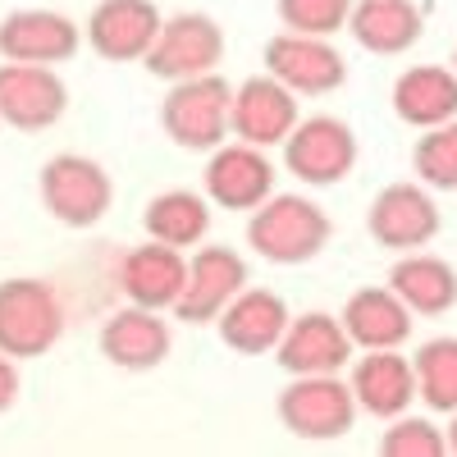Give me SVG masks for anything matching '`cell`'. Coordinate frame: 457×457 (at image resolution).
Wrapping results in <instances>:
<instances>
[{"label":"cell","instance_id":"603a6c76","mask_svg":"<svg viewBox=\"0 0 457 457\" xmlns=\"http://www.w3.org/2000/svg\"><path fill=\"white\" fill-rule=\"evenodd\" d=\"M394 114L407 129H435L457 120V73L444 64H411L394 79Z\"/></svg>","mask_w":457,"mask_h":457},{"label":"cell","instance_id":"4fadbf2b","mask_svg":"<svg viewBox=\"0 0 457 457\" xmlns=\"http://www.w3.org/2000/svg\"><path fill=\"white\" fill-rule=\"evenodd\" d=\"M165 14L156 10V0H96L87 14V46L110 60V64H133L146 60V51L156 46Z\"/></svg>","mask_w":457,"mask_h":457},{"label":"cell","instance_id":"ffe728a7","mask_svg":"<svg viewBox=\"0 0 457 457\" xmlns=\"http://www.w3.org/2000/svg\"><path fill=\"white\" fill-rule=\"evenodd\" d=\"M187 284V256L183 247L146 238L142 247H129L120 261V288L133 307H151V312H174V302L183 297Z\"/></svg>","mask_w":457,"mask_h":457},{"label":"cell","instance_id":"8fae6325","mask_svg":"<svg viewBox=\"0 0 457 457\" xmlns=\"http://www.w3.org/2000/svg\"><path fill=\"white\" fill-rule=\"evenodd\" d=\"M366 234L389 252H421L439 234V206L426 183H389L379 187L366 211Z\"/></svg>","mask_w":457,"mask_h":457},{"label":"cell","instance_id":"1f68e13d","mask_svg":"<svg viewBox=\"0 0 457 457\" xmlns=\"http://www.w3.org/2000/svg\"><path fill=\"white\" fill-rule=\"evenodd\" d=\"M453 73H457V46H453Z\"/></svg>","mask_w":457,"mask_h":457},{"label":"cell","instance_id":"44dd1931","mask_svg":"<svg viewBox=\"0 0 457 457\" xmlns=\"http://www.w3.org/2000/svg\"><path fill=\"white\" fill-rule=\"evenodd\" d=\"M343 329H348L353 348L357 353H370V348H403L411 338V307L389 288V284H370V288H357L338 312Z\"/></svg>","mask_w":457,"mask_h":457},{"label":"cell","instance_id":"7a4b0ae2","mask_svg":"<svg viewBox=\"0 0 457 457\" xmlns=\"http://www.w3.org/2000/svg\"><path fill=\"white\" fill-rule=\"evenodd\" d=\"M64 334V302L46 279H5L0 284V353L14 361L46 357Z\"/></svg>","mask_w":457,"mask_h":457},{"label":"cell","instance_id":"f1b7e54d","mask_svg":"<svg viewBox=\"0 0 457 457\" xmlns=\"http://www.w3.org/2000/svg\"><path fill=\"white\" fill-rule=\"evenodd\" d=\"M279 23L288 32H312V37H334L338 28H348L353 0H275Z\"/></svg>","mask_w":457,"mask_h":457},{"label":"cell","instance_id":"ba28073f","mask_svg":"<svg viewBox=\"0 0 457 457\" xmlns=\"http://www.w3.org/2000/svg\"><path fill=\"white\" fill-rule=\"evenodd\" d=\"M265 73L279 79L293 96H329L348 83V60L338 55V46L329 37H312V32H275L265 42Z\"/></svg>","mask_w":457,"mask_h":457},{"label":"cell","instance_id":"277c9868","mask_svg":"<svg viewBox=\"0 0 457 457\" xmlns=\"http://www.w3.org/2000/svg\"><path fill=\"white\" fill-rule=\"evenodd\" d=\"M228 105H234V87L220 73L170 83L161 101V129L183 151H215L228 142Z\"/></svg>","mask_w":457,"mask_h":457},{"label":"cell","instance_id":"30bf717a","mask_svg":"<svg viewBox=\"0 0 457 457\" xmlns=\"http://www.w3.org/2000/svg\"><path fill=\"white\" fill-rule=\"evenodd\" d=\"M69 87L51 64H0V124L19 133H46L64 120Z\"/></svg>","mask_w":457,"mask_h":457},{"label":"cell","instance_id":"8992f818","mask_svg":"<svg viewBox=\"0 0 457 457\" xmlns=\"http://www.w3.org/2000/svg\"><path fill=\"white\" fill-rule=\"evenodd\" d=\"M42 206L64 224V228H92L110 215L114 206V183L110 174L79 151H60L42 165Z\"/></svg>","mask_w":457,"mask_h":457},{"label":"cell","instance_id":"f546056e","mask_svg":"<svg viewBox=\"0 0 457 457\" xmlns=\"http://www.w3.org/2000/svg\"><path fill=\"white\" fill-rule=\"evenodd\" d=\"M14 398H19V366H14V357L0 353V411H10Z\"/></svg>","mask_w":457,"mask_h":457},{"label":"cell","instance_id":"d6a6232c","mask_svg":"<svg viewBox=\"0 0 457 457\" xmlns=\"http://www.w3.org/2000/svg\"><path fill=\"white\" fill-rule=\"evenodd\" d=\"M0 129H5V124H0Z\"/></svg>","mask_w":457,"mask_h":457},{"label":"cell","instance_id":"5bb4252c","mask_svg":"<svg viewBox=\"0 0 457 457\" xmlns=\"http://www.w3.org/2000/svg\"><path fill=\"white\" fill-rule=\"evenodd\" d=\"M302 110H297V96L270 79V73H256V79H243L234 87V105H228V133L238 142H252V146H284V137L297 129Z\"/></svg>","mask_w":457,"mask_h":457},{"label":"cell","instance_id":"484cf974","mask_svg":"<svg viewBox=\"0 0 457 457\" xmlns=\"http://www.w3.org/2000/svg\"><path fill=\"white\" fill-rule=\"evenodd\" d=\"M411 370H416V398L430 411H457V338L453 334L421 343L411 357Z\"/></svg>","mask_w":457,"mask_h":457},{"label":"cell","instance_id":"7c38bea8","mask_svg":"<svg viewBox=\"0 0 457 457\" xmlns=\"http://www.w3.org/2000/svg\"><path fill=\"white\" fill-rule=\"evenodd\" d=\"M247 288V261L234 247H197L187 261V284L174 302V320L183 325H215V316Z\"/></svg>","mask_w":457,"mask_h":457},{"label":"cell","instance_id":"e0dca14e","mask_svg":"<svg viewBox=\"0 0 457 457\" xmlns=\"http://www.w3.org/2000/svg\"><path fill=\"white\" fill-rule=\"evenodd\" d=\"M96 348L120 370H156L174 348V329H170L165 312L133 307L129 302V307H120L114 316H105V325L96 334Z\"/></svg>","mask_w":457,"mask_h":457},{"label":"cell","instance_id":"4dcf8cb0","mask_svg":"<svg viewBox=\"0 0 457 457\" xmlns=\"http://www.w3.org/2000/svg\"><path fill=\"white\" fill-rule=\"evenodd\" d=\"M453 416V421H448V430H444V439H448V453L457 457V411H448Z\"/></svg>","mask_w":457,"mask_h":457},{"label":"cell","instance_id":"6da1fadb","mask_svg":"<svg viewBox=\"0 0 457 457\" xmlns=\"http://www.w3.org/2000/svg\"><path fill=\"white\" fill-rule=\"evenodd\" d=\"M334 224L325 206L302 193H270L247 220V247L270 265H307L329 247Z\"/></svg>","mask_w":457,"mask_h":457},{"label":"cell","instance_id":"52a82bcc","mask_svg":"<svg viewBox=\"0 0 457 457\" xmlns=\"http://www.w3.org/2000/svg\"><path fill=\"white\" fill-rule=\"evenodd\" d=\"M224 60V28L202 14V10H183L170 14L161 23L156 46L146 51V73L165 83H183V79H202V73H215Z\"/></svg>","mask_w":457,"mask_h":457},{"label":"cell","instance_id":"83f0119b","mask_svg":"<svg viewBox=\"0 0 457 457\" xmlns=\"http://www.w3.org/2000/svg\"><path fill=\"white\" fill-rule=\"evenodd\" d=\"M379 453L385 457H444L448 453V439L435 421H426V416H394L389 430L379 435Z\"/></svg>","mask_w":457,"mask_h":457},{"label":"cell","instance_id":"9a60e30c","mask_svg":"<svg viewBox=\"0 0 457 457\" xmlns=\"http://www.w3.org/2000/svg\"><path fill=\"white\" fill-rule=\"evenodd\" d=\"M348 389L357 398V411L394 421V416L411 411L416 403V370L403 348H370L348 361Z\"/></svg>","mask_w":457,"mask_h":457},{"label":"cell","instance_id":"3957f363","mask_svg":"<svg viewBox=\"0 0 457 457\" xmlns=\"http://www.w3.org/2000/svg\"><path fill=\"white\" fill-rule=\"evenodd\" d=\"M275 416L293 439L329 444L357 426V398L343 375H288L275 398Z\"/></svg>","mask_w":457,"mask_h":457},{"label":"cell","instance_id":"ac0fdd59","mask_svg":"<svg viewBox=\"0 0 457 457\" xmlns=\"http://www.w3.org/2000/svg\"><path fill=\"white\" fill-rule=\"evenodd\" d=\"M357 357L348 329H343L338 316L329 312H307V316H293L279 348H275V361L288 370V375H338Z\"/></svg>","mask_w":457,"mask_h":457},{"label":"cell","instance_id":"d4e9b609","mask_svg":"<svg viewBox=\"0 0 457 457\" xmlns=\"http://www.w3.org/2000/svg\"><path fill=\"white\" fill-rule=\"evenodd\" d=\"M142 228L146 238L170 243V247H197L211 228V202L206 193H187V187H170L156 193L142 211Z\"/></svg>","mask_w":457,"mask_h":457},{"label":"cell","instance_id":"7402d4cb","mask_svg":"<svg viewBox=\"0 0 457 457\" xmlns=\"http://www.w3.org/2000/svg\"><path fill=\"white\" fill-rule=\"evenodd\" d=\"M348 32L370 55H403L421 42L426 14L416 0H353Z\"/></svg>","mask_w":457,"mask_h":457},{"label":"cell","instance_id":"4316f807","mask_svg":"<svg viewBox=\"0 0 457 457\" xmlns=\"http://www.w3.org/2000/svg\"><path fill=\"white\" fill-rule=\"evenodd\" d=\"M411 170L426 187H448V193H457V120L421 129V137L411 146Z\"/></svg>","mask_w":457,"mask_h":457},{"label":"cell","instance_id":"5b68a950","mask_svg":"<svg viewBox=\"0 0 457 457\" xmlns=\"http://www.w3.org/2000/svg\"><path fill=\"white\" fill-rule=\"evenodd\" d=\"M357 133L338 114H307L284 137V170L307 187H334L357 170Z\"/></svg>","mask_w":457,"mask_h":457},{"label":"cell","instance_id":"cb8c5ba5","mask_svg":"<svg viewBox=\"0 0 457 457\" xmlns=\"http://www.w3.org/2000/svg\"><path fill=\"white\" fill-rule=\"evenodd\" d=\"M389 288L411 307V316H448L457 307V270L430 252H398Z\"/></svg>","mask_w":457,"mask_h":457},{"label":"cell","instance_id":"9c48e42d","mask_svg":"<svg viewBox=\"0 0 457 457\" xmlns=\"http://www.w3.org/2000/svg\"><path fill=\"white\" fill-rule=\"evenodd\" d=\"M275 165L265 156V146L252 142H220L206 151V170H202V193L220 211H256L265 197L275 193Z\"/></svg>","mask_w":457,"mask_h":457},{"label":"cell","instance_id":"d6986e66","mask_svg":"<svg viewBox=\"0 0 457 457\" xmlns=\"http://www.w3.org/2000/svg\"><path fill=\"white\" fill-rule=\"evenodd\" d=\"M288 302L275 293V288H243L228 307L215 316V329H220V343L238 357H265L279 348V338L288 329Z\"/></svg>","mask_w":457,"mask_h":457},{"label":"cell","instance_id":"2e32d148","mask_svg":"<svg viewBox=\"0 0 457 457\" xmlns=\"http://www.w3.org/2000/svg\"><path fill=\"white\" fill-rule=\"evenodd\" d=\"M83 46V28L60 10H14L0 19V55L19 64H69Z\"/></svg>","mask_w":457,"mask_h":457}]
</instances>
